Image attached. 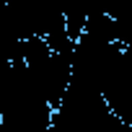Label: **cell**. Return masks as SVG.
<instances>
[{"label":"cell","instance_id":"1","mask_svg":"<svg viewBox=\"0 0 132 132\" xmlns=\"http://www.w3.org/2000/svg\"><path fill=\"white\" fill-rule=\"evenodd\" d=\"M83 34H86V36H93V39H98V42L111 44V42H114V21H111V16H109L106 11H93V13H88V16H86V29H83ZM114 44H117V42H114Z\"/></svg>","mask_w":132,"mask_h":132},{"label":"cell","instance_id":"2","mask_svg":"<svg viewBox=\"0 0 132 132\" xmlns=\"http://www.w3.org/2000/svg\"><path fill=\"white\" fill-rule=\"evenodd\" d=\"M65 16V31H68L70 42H78L83 36V29H86V11H68V13H62Z\"/></svg>","mask_w":132,"mask_h":132}]
</instances>
